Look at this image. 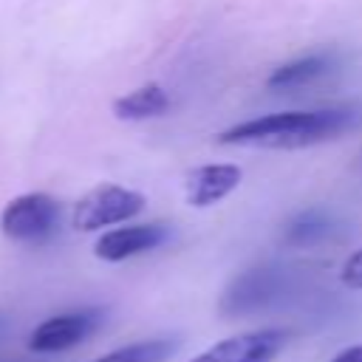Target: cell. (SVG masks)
Wrapping results in <instances>:
<instances>
[{"instance_id": "obj_4", "label": "cell", "mask_w": 362, "mask_h": 362, "mask_svg": "<svg viewBox=\"0 0 362 362\" xmlns=\"http://www.w3.org/2000/svg\"><path fill=\"white\" fill-rule=\"evenodd\" d=\"M286 280H288V272L280 266H269V263L255 266L229 283L221 300V311L226 317H240V314L266 308L272 300L280 297V291L286 288Z\"/></svg>"}, {"instance_id": "obj_9", "label": "cell", "mask_w": 362, "mask_h": 362, "mask_svg": "<svg viewBox=\"0 0 362 362\" xmlns=\"http://www.w3.org/2000/svg\"><path fill=\"white\" fill-rule=\"evenodd\" d=\"M339 221L337 215H331L328 209H303L297 212L288 223H286V232H283V240L288 246H314V243H322L328 238H334L339 232Z\"/></svg>"}, {"instance_id": "obj_6", "label": "cell", "mask_w": 362, "mask_h": 362, "mask_svg": "<svg viewBox=\"0 0 362 362\" xmlns=\"http://www.w3.org/2000/svg\"><path fill=\"white\" fill-rule=\"evenodd\" d=\"M288 334L280 328H263L249 334H235L229 339L215 342L204 354L192 356L189 362H274L283 351Z\"/></svg>"}, {"instance_id": "obj_12", "label": "cell", "mask_w": 362, "mask_h": 362, "mask_svg": "<svg viewBox=\"0 0 362 362\" xmlns=\"http://www.w3.org/2000/svg\"><path fill=\"white\" fill-rule=\"evenodd\" d=\"M175 345H178V339H144V342L116 348L93 362H164L173 356Z\"/></svg>"}, {"instance_id": "obj_13", "label": "cell", "mask_w": 362, "mask_h": 362, "mask_svg": "<svg viewBox=\"0 0 362 362\" xmlns=\"http://www.w3.org/2000/svg\"><path fill=\"white\" fill-rule=\"evenodd\" d=\"M339 280H342L348 288H362V249L354 252V255L345 260V266H342V272H339Z\"/></svg>"}, {"instance_id": "obj_14", "label": "cell", "mask_w": 362, "mask_h": 362, "mask_svg": "<svg viewBox=\"0 0 362 362\" xmlns=\"http://www.w3.org/2000/svg\"><path fill=\"white\" fill-rule=\"evenodd\" d=\"M331 362H362V342H359V345H351V348H345V351H339Z\"/></svg>"}, {"instance_id": "obj_2", "label": "cell", "mask_w": 362, "mask_h": 362, "mask_svg": "<svg viewBox=\"0 0 362 362\" xmlns=\"http://www.w3.org/2000/svg\"><path fill=\"white\" fill-rule=\"evenodd\" d=\"M144 209V195L119 184H102L85 192L71 212V223L79 232H96L102 226H113L130 221Z\"/></svg>"}, {"instance_id": "obj_3", "label": "cell", "mask_w": 362, "mask_h": 362, "mask_svg": "<svg viewBox=\"0 0 362 362\" xmlns=\"http://www.w3.org/2000/svg\"><path fill=\"white\" fill-rule=\"evenodd\" d=\"M59 201L45 192H25L6 204L0 215V229L17 243H42L59 226Z\"/></svg>"}, {"instance_id": "obj_1", "label": "cell", "mask_w": 362, "mask_h": 362, "mask_svg": "<svg viewBox=\"0 0 362 362\" xmlns=\"http://www.w3.org/2000/svg\"><path fill=\"white\" fill-rule=\"evenodd\" d=\"M362 124V110L356 105L320 107V110H288L246 119L218 136L221 144L243 147H272V150H297L320 141L339 139L348 130Z\"/></svg>"}, {"instance_id": "obj_7", "label": "cell", "mask_w": 362, "mask_h": 362, "mask_svg": "<svg viewBox=\"0 0 362 362\" xmlns=\"http://www.w3.org/2000/svg\"><path fill=\"white\" fill-rule=\"evenodd\" d=\"M164 240H170L167 223H136V226H122V229L105 232L96 240L93 252H96V257H102L107 263H119L133 255L150 252V249L161 246Z\"/></svg>"}, {"instance_id": "obj_10", "label": "cell", "mask_w": 362, "mask_h": 362, "mask_svg": "<svg viewBox=\"0 0 362 362\" xmlns=\"http://www.w3.org/2000/svg\"><path fill=\"white\" fill-rule=\"evenodd\" d=\"M334 65V54H325V51H317V54H308V57H300L294 62H286L280 68H274V74L269 76V88L272 90H288V88H300V85H308L314 79H320L322 74H328Z\"/></svg>"}, {"instance_id": "obj_8", "label": "cell", "mask_w": 362, "mask_h": 362, "mask_svg": "<svg viewBox=\"0 0 362 362\" xmlns=\"http://www.w3.org/2000/svg\"><path fill=\"white\" fill-rule=\"evenodd\" d=\"M240 184V167L235 164H201L187 173L184 189L192 206H212Z\"/></svg>"}, {"instance_id": "obj_5", "label": "cell", "mask_w": 362, "mask_h": 362, "mask_svg": "<svg viewBox=\"0 0 362 362\" xmlns=\"http://www.w3.org/2000/svg\"><path fill=\"white\" fill-rule=\"evenodd\" d=\"M105 320L102 308H79V311H68V314H57L45 322H40L31 337H28V348L40 351V354H54V351H68L79 342H85L99 322Z\"/></svg>"}, {"instance_id": "obj_11", "label": "cell", "mask_w": 362, "mask_h": 362, "mask_svg": "<svg viewBox=\"0 0 362 362\" xmlns=\"http://www.w3.org/2000/svg\"><path fill=\"white\" fill-rule=\"evenodd\" d=\"M170 107V96L161 85L150 82V85H141L136 90H130L127 96H119L113 102V113L119 119H127V122H139V119H153V116H161L164 110Z\"/></svg>"}]
</instances>
